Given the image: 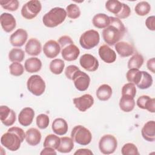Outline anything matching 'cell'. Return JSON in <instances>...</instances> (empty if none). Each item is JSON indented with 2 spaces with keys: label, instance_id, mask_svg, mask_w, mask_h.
Returning a JSON list of instances; mask_svg holds the SVG:
<instances>
[{
  "label": "cell",
  "instance_id": "cell-8",
  "mask_svg": "<svg viewBox=\"0 0 155 155\" xmlns=\"http://www.w3.org/2000/svg\"><path fill=\"white\" fill-rule=\"evenodd\" d=\"M42 5L39 1L31 0L22 6L21 13L25 19H32L40 13Z\"/></svg>",
  "mask_w": 155,
  "mask_h": 155
},
{
  "label": "cell",
  "instance_id": "cell-49",
  "mask_svg": "<svg viewBox=\"0 0 155 155\" xmlns=\"http://www.w3.org/2000/svg\"><path fill=\"white\" fill-rule=\"evenodd\" d=\"M147 68L151 71L153 73L155 72V59L154 58H152L147 61Z\"/></svg>",
  "mask_w": 155,
  "mask_h": 155
},
{
  "label": "cell",
  "instance_id": "cell-3",
  "mask_svg": "<svg viewBox=\"0 0 155 155\" xmlns=\"http://www.w3.org/2000/svg\"><path fill=\"white\" fill-rule=\"evenodd\" d=\"M67 17V13L64 8L54 7L45 13L42 18L44 25L48 28H54L61 24Z\"/></svg>",
  "mask_w": 155,
  "mask_h": 155
},
{
  "label": "cell",
  "instance_id": "cell-11",
  "mask_svg": "<svg viewBox=\"0 0 155 155\" xmlns=\"http://www.w3.org/2000/svg\"><path fill=\"white\" fill-rule=\"evenodd\" d=\"M81 66L88 71H95L99 67V61L96 57L90 54H84L79 59Z\"/></svg>",
  "mask_w": 155,
  "mask_h": 155
},
{
  "label": "cell",
  "instance_id": "cell-27",
  "mask_svg": "<svg viewBox=\"0 0 155 155\" xmlns=\"http://www.w3.org/2000/svg\"><path fill=\"white\" fill-rule=\"evenodd\" d=\"M110 16L105 13H97L95 15L92 19L93 25L97 28H105L110 24Z\"/></svg>",
  "mask_w": 155,
  "mask_h": 155
},
{
  "label": "cell",
  "instance_id": "cell-32",
  "mask_svg": "<svg viewBox=\"0 0 155 155\" xmlns=\"http://www.w3.org/2000/svg\"><path fill=\"white\" fill-rule=\"evenodd\" d=\"M60 137L55 134H50L45 137L43 143V146L44 147H50L54 150H57L60 144Z\"/></svg>",
  "mask_w": 155,
  "mask_h": 155
},
{
  "label": "cell",
  "instance_id": "cell-6",
  "mask_svg": "<svg viewBox=\"0 0 155 155\" xmlns=\"http://www.w3.org/2000/svg\"><path fill=\"white\" fill-rule=\"evenodd\" d=\"M27 87L29 92L35 96L42 95L45 90V82L44 79L38 74L31 76L27 81Z\"/></svg>",
  "mask_w": 155,
  "mask_h": 155
},
{
  "label": "cell",
  "instance_id": "cell-16",
  "mask_svg": "<svg viewBox=\"0 0 155 155\" xmlns=\"http://www.w3.org/2000/svg\"><path fill=\"white\" fill-rule=\"evenodd\" d=\"M0 22L2 29L7 33L12 31L16 27L15 17L8 13H3L1 15Z\"/></svg>",
  "mask_w": 155,
  "mask_h": 155
},
{
  "label": "cell",
  "instance_id": "cell-24",
  "mask_svg": "<svg viewBox=\"0 0 155 155\" xmlns=\"http://www.w3.org/2000/svg\"><path fill=\"white\" fill-rule=\"evenodd\" d=\"M53 131L57 135L62 136L67 133L68 130V124L67 121L61 117L55 119L51 125Z\"/></svg>",
  "mask_w": 155,
  "mask_h": 155
},
{
  "label": "cell",
  "instance_id": "cell-26",
  "mask_svg": "<svg viewBox=\"0 0 155 155\" xmlns=\"http://www.w3.org/2000/svg\"><path fill=\"white\" fill-rule=\"evenodd\" d=\"M135 104L134 97L126 95H122L119 104L120 110L125 113L132 111L134 108Z\"/></svg>",
  "mask_w": 155,
  "mask_h": 155
},
{
  "label": "cell",
  "instance_id": "cell-36",
  "mask_svg": "<svg viewBox=\"0 0 155 155\" xmlns=\"http://www.w3.org/2000/svg\"><path fill=\"white\" fill-rule=\"evenodd\" d=\"M122 2L117 0H108L105 3L106 9L115 16L119 13L122 9Z\"/></svg>",
  "mask_w": 155,
  "mask_h": 155
},
{
  "label": "cell",
  "instance_id": "cell-5",
  "mask_svg": "<svg viewBox=\"0 0 155 155\" xmlns=\"http://www.w3.org/2000/svg\"><path fill=\"white\" fill-rule=\"evenodd\" d=\"M100 41V35L95 30H88L84 32L80 36L79 44L86 50H90L98 45Z\"/></svg>",
  "mask_w": 155,
  "mask_h": 155
},
{
  "label": "cell",
  "instance_id": "cell-50",
  "mask_svg": "<svg viewBox=\"0 0 155 155\" xmlns=\"http://www.w3.org/2000/svg\"><path fill=\"white\" fill-rule=\"evenodd\" d=\"M56 152L55 151L54 148L50 147H44V148L40 153L41 155L44 154H56Z\"/></svg>",
  "mask_w": 155,
  "mask_h": 155
},
{
  "label": "cell",
  "instance_id": "cell-41",
  "mask_svg": "<svg viewBox=\"0 0 155 155\" xmlns=\"http://www.w3.org/2000/svg\"><path fill=\"white\" fill-rule=\"evenodd\" d=\"M36 123L39 128L41 130L47 128L50 123L48 116L45 114H40L38 115L36 118Z\"/></svg>",
  "mask_w": 155,
  "mask_h": 155
},
{
  "label": "cell",
  "instance_id": "cell-23",
  "mask_svg": "<svg viewBox=\"0 0 155 155\" xmlns=\"http://www.w3.org/2000/svg\"><path fill=\"white\" fill-rule=\"evenodd\" d=\"M41 133L37 128H30L25 133V140L31 146L38 145L41 140Z\"/></svg>",
  "mask_w": 155,
  "mask_h": 155
},
{
  "label": "cell",
  "instance_id": "cell-19",
  "mask_svg": "<svg viewBox=\"0 0 155 155\" xmlns=\"http://www.w3.org/2000/svg\"><path fill=\"white\" fill-rule=\"evenodd\" d=\"M136 104L141 109L147 110L153 113L155 112V99L151 98L149 96L142 95L139 96L136 101Z\"/></svg>",
  "mask_w": 155,
  "mask_h": 155
},
{
  "label": "cell",
  "instance_id": "cell-17",
  "mask_svg": "<svg viewBox=\"0 0 155 155\" xmlns=\"http://www.w3.org/2000/svg\"><path fill=\"white\" fill-rule=\"evenodd\" d=\"M101 59L107 64H111L116 60V53L107 45H101L98 50Z\"/></svg>",
  "mask_w": 155,
  "mask_h": 155
},
{
  "label": "cell",
  "instance_id": "cell-40",
  "mask_svg": "<svg viewBox=\"0 0 155 155\" xmlns=\"http://www.w3.org/2000/svg\"><path fill=\"white\" fill-rule=\"evenodd\" d=\"M121 153L123 155H139L137 147L133 143L124 144L121 149Z\"/></svg>",
  "mask_w": 155,
  "mask_h": 155
},
{
  "label": "cell",
  "instance_id": "cell-31",
  "mask_svg": "<svg viewBox=\"0 0 155 155\" xmlns=\"http://www.w3.org/2000/svg\"><path fill=\"white\" fill-rule=\"evenodd\" d=\"M65 67V63L61 59H54L52 60L49 65L50 71L54 74H60L62 73Z\"/></svg>",
  "mask_w": 155,
  "mask_h": 155
},
{
  "label": "cell",
  "instance_id": "cell-30",
  "mask_svg": "<svg viewBox=\"0 0 155 155\" xmlns=\"http://www.w3.org/2000/svg\"><path fill=\"white\" fill-rule=\"evenodd\" d=\"M153 82V78L150 74L145 71H142V75L139 82L136 85L137 87L142 90L150 88Z\"/></svg>",
  "mask_w": 155,
  "mask_h": 155
},
{
  "label": "cell",
  "instance_id": "cell-4",
  "mask_svg": "<svg viewBox=\"0 0 155 155\" xmlns=\"http://www.w3.org/2000/svg\"><path fill=\"white\" fill-rule=\"evenodd\" d=\"M71 137L74 142L81 145H87L92 140L90 131L84 126H75L71 130Z\"/></svg>",
  "mask_w": 155,
  "mask_h": 155
},
{
  "label": "cell",
  "instance_id": "cell-45",
  "mask_svg": "<svg viewBox=\"0 0 155 155\" xmlns=\"http://www.w3.org/2000/svg\"><path fill=\"white\" fill-rule=\"evenodd\" d=\"M79 68L74 65H68L65 70V74L66 76V77L67 78V79H70V80H72L73 79V76L74 75V74L78 71L79 70Z\"/></svg>",
  "mask_w": 155,
  "mask_h": 155
},
{
  "label": "cell",
  "instance_id": "cell-21",
  "mask_svg": "<svg viewBox=\"0 0 155 155\" xmlns=\"http://www.w3.org/2000/svg\"><path fill=\"white\" fill-rule=\"evenodd\" d=\"M141 134L145 140L151 142H154L155 140L154 120H149L146 122L142 128Z\"/></svg>",
  "mask_w": 155,
  "mask_h": 155
},
{
  "label": "cell",
  "instance_id": "cell-29",
  "mask_svg": "<svg viewBox=\"0 0 155 155\" xmlns=\"http://www.w3.org/2000/svg\"><path fill=\"white\" fill-rule=\"evenodd\" d=\"M74 148V141L71 137H61L60 144L57 150L62 153H68L71 151Z\"/></svg>",
  "mask_w": 155,
  "mask_h": 155
},
{
  "label": "cell",
  "instance_id": "cell-2",
  "mask_svg": "<svg viewBox=\"0 0 155 155\" xmlns=\"http://www.w3.org/2000/svg\"><path fill=\"white\" fill-rule=\"evenodd\" d=\"M24 139H25L24 131L21 128L12 127L8 129L7 133L2 134L1 137V143L8 150L15 151L20 148Z\"/></svg>",
  "mask_w": 155,
  "mask_h": 155
},
{
  "label": "cell",
  "instance_id": "cell-48",
  "mask_svg": "<svg viewBox=\"0 0 155 155\" xmlns=\"http://www.w3.org/2000/svg\"><path fill=\"white\" fill-rule=\"evenodd\" d=\"M74 155H92L93 153L87 148H80L77 150L74 153Z\"/></svg>",
  "mask_w": 155,
  "mask_h": 155
},
{
  "label": "cell",
  "instance_id": "cell-25",
  "mask_svg": "<svg viewBox=\"0 0 155 155\" xmlns=\"http://www.w3.org/2000/svg\"><path fill=\"white\" fill-rule=\"evenodd\" d=\"M25 70L29 73L38 72L42 68L41 61L36 57L28 58L24 63Z\"/></svg>",
  "mask_w": 155,
  "mask_h": 155
},
{
  "label": "cell",
  "instance_id": "cell-47",
  "mask_svg": "<svg viewBox=\"0 0 155 155\" xmlns=\"http://www.w3.org/2000/svg\"><path fill=\"white\" fill-rule=\"evenodd\" d=\"M154 21H155L154 16H150L147 18V19L145 20V25L148 30L151 31L155 30Z\"/></svg>",
  "mask_w": 155,
  "mask_h": 155
},
{
  "label": "cell",
  "instance_id": "cell-9",
  "mask_svg": "<svg viewBox=\"0 0 155 155\" xmlns=\"http://www.w3.org/2000/svg\"><path fill=\"white\" fill-rule=\"evenodd\" d=\"M72 81L74 87L80 91L87 90L90 84V78L85 72L79 70L73 75Z\"/></svg>",
  "mask_w": 155,
  "mask_h": 155
},
{
  "label": "cell",
  "instance_id": "cell-33",
  "mask_svg": "<svg viewBox=\"0 0 155 155\" xmlns=\"http://www.w3.org/2000/svg\"><path fill=\"white\" fill-rule=\"evenodd\" d=\"M143 62H144V59L143 56L139 53H135L128 60L127 66L129 69L130 68L139 69L143 65Z\"/></svg>",
  "mask_w": 155,
  "mask_h": 155
},
{
  "label": "cell",
  "instance_id": "cell-20",
  "mask_svg": "<svg viewBox=\"0 0 155 155\" xmlns=\"http://www.w3.org/2000/svg\"><path fill=\"white\" fill-rule=\"evenodd\" d=\"M114 48L118 54L122 57L126 58L132 55L134 51L133 45L127 42L120 41L114 45Z\"/></svg>",
  "mask_w": 155,
  "mask_h": 155
},
{
  "label": "cell",
  "instance_id": "cell-42",
  "mask_svg": "<svg viewBox=\"0 0 155 155\" xmlns=\"http://www.w3.org/2000/svg\"><path fill=\"white\" fill-rule=\"evenodd\" d=\"M10 73L15 76H20L24 73V68L20 62H13L9 65Z\"/></svg>",
  "mask_w": 155,
  "mask_h": 155
},
{
  "label": "cell",
  "instance_id": "cell-35",
  "mask_svg": "<svg viewBox=\"0 0 155 155\" xmlns=\"http://www.w3.org/2000/svg\"><path fill=\"white\" fill-rule=\"evenodd\" d=\"M141 75L142 71L136 68H130L126 73V78L129 82L137 85L140 81Z\"/></svg>",
  "mask_w": 155,
  "mask_h": 155
},
{
  "label": "cell",
  "instance_id": "cell-34",
  "mask_svg": "<svg viewBox=\"0 0 155 155\" xmlns=\"http://www.w3.org/2000/svg\"><path fill=\"white\" fill-rule=\"evenodd\" d=\"M24 58V51L21 48H12L8 53V59L12 62H21Z\"/></svg>",
  "mask_w": 155,
  "mask_h": 155
},
{
  "label": "cell",
  "instance_id": "cell-7",
  "mask_svg": "<svg viewBox=\"0 0 155 155\" xmlns=\"http://www.w3.org/2000/svg\"><path fill=\"white\" fill-rule=\"evenodd\" d=\"M117 147V139L112 134H105L99 140V148L104 154H113L116 150Z\"/></svg>",
  "mask_w": 155,
  "mask_h": 155
},
{
  "label": "cell",
  "instance_id": "cell-38",
  "mask_svg": "<svg viewBox=\"0 0 155 155\" xmlns=\"http://www.w3.org/2000/svg\"><path fill=\"white\" fill-rule=\"evenodd\" d=\"M67 16L70 19H75L78 18L81 15V10L79 6L75 4H70L66 7Z\"/></svg>",
  "mask_w": 155,
  "mask_h": 155
},
{
  "label": "cell",
  "instance_id": "cell-18",
  "mask_svg": "<svg viewBox=\"0 0 155 155\" xmlns=\"http://www.w3.org/2000/svg\"><path fill=\"white\" fill-rule=\"evenodd\" d=\"M35 116V111L30 107H25L21 110L18 115L19 123L24 126L28 127L33 122Z\"/></svg>",
  "mask_w": 155,
  "mask_h": 155
},
{
  "label": "cell",
  "instance_id": "cell-22",
  "mask_svg": "<svg viewBox=\"0 0 155 155\" xmlns=\"http://www.w3.org/2000/svg\"><path fill=\"white\" fill-rule=\"evenodd\" d=\"M42 50L41 44L39 40L36 38H30L25 46V52L30 56L39 55Z\"/></svg>",
  "mask_w": 155,
  "mask_h": 155
},
{
  "label": "cell",
  "instance_id": "cell-1",
  "mask_svg": "<svg viewBox=\"0 0 155 155\" xmlns=\"http://www.w3.org/2000/svg\"><path fill=\"white\" fill-rule=\"evenodd\" d=\"M110 22L108 27L102 30V38L108 45H114L124 36L126 28L120 19L110 16Z\"/></svg>",
  "mask_w": 155,
  "mask_h": 155
},
{
  "label": "cell",
  "instance_id": "cell-44",
  "mask_svg": "<svg viewBox=\"0 0 155 155\" xmlns=\"http://www.w3.org/2000/svg\"><path fill=\"white\" fill-rule=\"evenodd\" d=\"M131 14V9L130 7L124 3H122V7L120 12L119 14L116 15V18H119V19H125L130 16Z\"/></svg>",
  "mask_w": 155,
  "mask_h": 155
},
{
  "label": "cell",
  "instance_id": "cell-39",
  "mask_svg": "<svg viewBox=\"0 0 155 155\" xmlns=\"http://www.w3.org/2000/svg\"><path fill=\"white\" fill-rule=\"evenodd\" d=\"M0 4L4 9L11 12H15L18 10L19 2L18 0H2L0 1Z\"/></svg>",
  "mask_w": 155,
  "mask_h": 155
},
{
  "label": "cell",
  "instance_id": "cell-46",
  "mask_svg": "<svg viewBox=\"0 0 155 155\" xmlns=\"http://www.w3.org/2000/svg\"><path fill=\"white\" fill-rule=\"evenodd\" d=\"M58 42L59 43L61 48L63 46L65 45L68 44L74 43L72 39L69 36H67V35H64V36H61L58 39Z\"/></svg>",
  "mask_w": 155,
  "mask_h": 155
},
{
  "label": "cell",
  "instance_id": "cell-43",
  "mask_svg": "<svg viewBox=\"0 0 155 155\" xmlns=\"http://www.w3.org/2000/svg\"><path fill=\"white\" fill-rule=\"evenodd\" d=\"M121 93L122 95L129 96L134 98L136 94V88L135 85L130 82L125 84L122 88Z\"/></svg>",
  "mask_w": 155,
  "mask_h": 155
},
{
  "label": "cell",
  "instance_id": "cell-28",
  "mask_svg": "<svg viewBox=\"0 0 155 155\" xmlns=\"http://www.w3.org/2000/svg\"><path fill=\"white\" fill-rule=\"evenodd\" d=\"M113 93L111 87L108 84H102L96 90V95L101 101H107L110 99Z\"/></svg>",
  "mask_w": 155,
  "mask_h": 155
},
{
  "label": "cell",
  "instance_id": "cell-15",
  "mask_svg": "<svg viewBox=\"0 0 155 155\" xmlns=\"http://www.w3.org/2000/svg\"><path fill=\"white\" fill-rule=\"evenodd\" d=\"M61 47L59 43L54 40L47 41L43 47V52L46 57L50 59L56 58L61 51Z\"/></svg>",
  "mask_w": 155,
  "mask_h": 155
},
{
  "label": "cell",
  "instance_id": "cell-12",
  "mask_svg": "<svg viewBox=\"0 0 155 155\" xmlns=\"http://www.w3.org/2000/svg\"><path fill=\"white\" fill-rule=\"evenodd\" d=\"M0 119L1 122L6 127L14 124L16 119L15 112L6 105L0 107Z\"/></svg>",
  "mask_w": 155,
  "mask_h": 155
},
{
  "label": "cell",
  "instance_id": "cell-13",
  "mask_svg": "<svg viewBox=\"0 0 155 155\" xmlns=\"http://www.w3.org/2000/svg\"><path fill=\"white\" fill-rule=\"evenodd\" d=\"M61 55L63 59L67 61H73L77 59L80 54L79 48L74 44L70 43L61 47Z\"/></svg>",
  "mask_w": 155,
  "mask_h": 155
},
{
  "label": "cell",
  "instance_id": "cell-37",
  "mask_svg": "<svg viewBox=\"0 0 155 155\" xmlns=\"http://www.w3.org/2000/svg\"><path fill=\"white\" fill-rule=\"evenodd\" d=\"M151 10V6L147 1H140L138 2L135 7L134 11L138 16H144L148 15Z\"/></svg>",
  "mask_w": 155,
  "mask_h": 155
},
{
  "label": "cell",
  "instance_id": "cell-10",
  "mask_svg": "<svg viewBox=\"0 0 155 155\" xmlns=\"http://www.w3.org/2000/svg\"><path fill=\"white\" fill-rule=\"evenodd\" d=\"M73 102L76 108L81 112H85L94 104V98L90 94H85L80 97H74Z\"/></svg>",
  "mask_w": 155,
  "mask_h": 155
},
{
  "label": "cell",
  "instance_id": "cell-14",
  "mask_svg": "<svg viewBox=\"0 0 155 155\" xmlns=\"http://www.w3.org/2000/svg\"><path fill=\"white\" fill-rule=\"evenodd\" d=\"M28 38L27 31L23 28L17 29L10 36V42L14 47H22Z\"/></svg>",
  "mask_w": 155,
  "mask_h": 155
}]
</instances>
